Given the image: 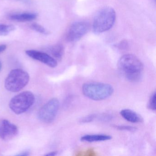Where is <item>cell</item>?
<instances>
[{
  "instance_id": "obj_1",
  "label": "cell",
  "mask_w": 156,
  "mask_h": 156,
  "mask_svg": "<svg viewBox=\"0 0 156 156\" xmlns=\"http://www.w3.org/2000/svg\"><path fill=\"white\" fill-rule=\"evenodd\" d=\"M117 66L121 74L129 82L135 83L141 79L144 66L135 55L126 54L123 55L119 60Z\"/></svg>"
},
{
  "instance_id": "obj_13",
  "label": "cell",
  "mask_w": 156,
  "mask_h": 156,
  "mask_svg": "<svg viewBox=\"0 0 156 156\" xmlns=\"http://www.w3.org/2000/svg\"><path fill=\"white\" fill-rule=\"evenodd\" d=\"M49 51L56 61H61L64 53V48L62 44H56L53 45L49 49Z\"/></svg>"
},
{
  "instance_id": "obj_11",
  "label": "cell",
  "mask_w": 156,
  "mask_h": 156,
  "mask_svg": "<svg viewBox=\"0 0 156 156\" xmlns=\"http://www.w3.org/2000/svg\"><path fill=\"white\" fill-rule=\"evenodd\" d=\"M38 15L33 12H23L12 14L9 17L10 20L20 22L31 21L37 18Z\"/></svg>"
},
{
  "instance_id": "obj_12",
  "label": "cell",
  "mask_w": 156,
  "mask_h": 156,
  "mask_svg": "<svg viewBox=\"0 0 156 156\" xmlns=\"http://www.w3.org/2000/svg\"><path fill=\"white\" fill-rule=\"evenodd\" d=\"M112 139V137L109 135H87L81 137V140L83 141L88 142H98V141H105Z\"/></svg>"
},
{
  "instance_id": "obj_16",
  "label": "cell",
  "mask_w": 156,
  "mask_h": 156,
  "mask_svg": "<svg viewBox=\"0 0 156 156\" xmlns=\"http://www.w3.org/2000/svg\"><path fill=\"white\" fill-rule=\"evenodd\" d=\"M156 92H155L152 94L149 100L148 108L152 110H155L156 109Z\"/></svg>"
},
{
  "instance_id": "obj_21",
  "label": "cell",
  "mask_w": 156,
  "mask_h": 156,
  "mask_svg": "<svg viewBox=\"0 0 156 156\" xmlns=\"http://www.w3.org/2000/svg\"><path fill=\"white\" fill-rule=\"evenodd\" d=\"M18 156H29V152H28V151H23V152H21V153H20V154H18Z\"/></svg>"
},
{
  "instance_id": "obj_15",
  "label": "cell",
  "mask_w": 156,
  "mask_h": 156,
  "mask_svg": "<svg viewBox=\"0 0 156 156\" xmlns=\"http://www.w3.org/2000/svg\"><path fill=\"white\" fill-rule=\"evenodd\" d=\"M31 28L37 32L40 33L42 34H47L49 33V31L45 28H44L41 25L38 24L36 23H33L31 25Z\"/></svg>"
},
{
  "instance_id": "obj_23",
  "label": "cell",
  "mask_w": 156,
  "mask_h": 156,
  "mask_svg": "<svg viewBox=\"0 0 156 156\" xmlns=\"http://www.w3.org/2000/svg\"><path fill=\"white\" fill-rule=\"evenodd\" d=\"M17 1H21L22 2H25V3H29L30 2V1L29 0H17Z\"/></svg>"
},
{
  "instance_id": "obj_4",
  "label": "cell",
  "mask_w": 156,
  "mask_h": 156,
  "mask_svg": "<svg viewBox=\"0 0 156 156\" xmlns=\"http://www.w3.org/2000/svg\"><path fill=\"white\" fill-rule=\"evenodd\" d=\"M30 76L27 72L22 69H13L5 80V87L10 92H18L28 84Z\"/></svg>"
},
{
  "instance_id": "obj_20",
  "label": "cell",
  "mask_w": 156,
  "mask_h": 156,
  "mask_svg": "<svg viewBox=\"0 0 156 156\" xmlns=\"http://www.w3.org/2000/svg\"><path fill=\"white\" fill-rule=\"evenodd\" d=\"M7 48V46L6 45H0V53L4 51Z\"/></svg>"
},
{
  "instance_id": "obj_3",
  "label": "cell",
  "mask_w": 156,
  "mask_h": 156,
  "mask_svg": "<svg viewBox=\"0 0 156 156\" xmlns=\"http://www.w3.org/2000/svg\"><path fill=\"white\" fill-rule=\"evenodd\" d=\"M82 91L88 98L95 101H100L111 96L114 92V88L108 84L90 82L83 85Z\"/></svg>"
},
{
  "instance_id": "obj_8",
  "label": "cell",
  "mask_w": 156,
  "mask_h": 156,
  "mask_svg": "<svg viewBox=\"0 0 156 156\" xmlns=\"http://www.w3.org/2000/svg\"><path fill=\"white\" fill-rule=\"evenodd\" d=\"M18 133L17 126L7 119L0 121V138L4 140L13 138Z\"/></svg>"
},
{
  "instance_id": "obj_7",
  "label": "cell",
  "mask_w": 156,
  "mask_h": 156,
  "mask_svg": "<svg viewBox=\"0 0 156 156\" xmlns=\"http://www.w3.org/2000/svg\"><path fill=\"white\" fill-rule=\"evenodd\" d=\"M89 27V24L86 22L79 21L73 23L67 33V41L74 42L80 40L87 32Z\"/></svg>"
},
{
  "instance_id": "obj_6",
  "label": "cell",
  "mask_w": 156,
  "mask_h": 156,
  "mask_svg": "<svg viewBox=\"0 0 156 156\" xmlns=\"http://www.w3.org/2000/svg\"><path fill=\"white\" fill-rule=\"evenodd\" d=\"M59 106L60 103L58 99L52 98L39 110L38 113L39 119L44 123H51L57 115Z\"/></svg>"
},
{
  "instance_id": "obj_22",
  "label": "cell",
  "mask_w": 156,
  "mask_h": 156,
  "mask_svg": "<svg viewBox=\"0 0 156 156\" xmlns=\"http://www.w3.org/2000/svg\"><path fill=\"white\" fill-rule=\"evenodd\" d=\"M57 154V151H52V152H50L46 154V156H55Z\"/></svg>"
},
{
  "instance_id": "obj_5",
  "label": "cell",
  "mask_w": 156,
  "mask_h": 156,
  "mask_svg": "<svg viewBox=\"0 0 156 156\" xmlns=\"http://www.w3.org/2000/svg\"><path fill=\"white\" fill-rule=\"evenodd\" d=\"M35 97L30 91H25L14 96L11 100L9 107L17 115L24 113L34 103Z\"/></svg>"
},
{
  "instance_id": "obj_10",
  "label": "cell",
  "mask_w": 156,
  "mask_h": 156,
  "mask_svg": "<svg viewBox=\"0 0 156 156\" xmlns=\"http://www.w3.org/2000/svg\"><path fill=\"white\" fill-rule=\"evenodd\" d=\"M120 115L127 121L131 123H142L143 119L142 117L135 111L129 109H122Z\"/></svg>"
},
{
  "instance_id": "obj_18",
  "label": "cell",
  "mask_w": 156,
  "mask_h": 156,
  "mask_svg": "<svg viewBox=\"0 0 156 156\" xmlns=\"http://www.w3.org/2000/svg\"><path fill=\"white\" fill-rule=\"evenodd\" d=\"M97 116L95 115H90L85 117L83 119H81V122L82 123H87V122H91L94 120L96 118Z\"/></svg>"
},
{
  "instance_id": "obj_14",
  "label": "cell",
  "mask_w": 156,
  "mask_h": 156,
  "mask_svg": "<svg viewBox=\"0 0 156 156\" xmlns=\"http://www.w3.org/2000/svg\"><path fill=\"white\" fill-rule=\"evenodd\" d=\"M15 30V27L13 25L0 24V35L5 36L8 35L10 32Z\"/></svg>"
},
{
  "instance_id": "obj_9",
  "label": "cell",
  "mask_w": 156,
  "mask_h": 156,
  "mask_svg": "<svg viewBox=\"0 0 156 156\" xmlns=\"http://www.w3.org/2000/svg\"><path fill=\"white\" fill-rule=\"evenodd\" d=\"M26 54L31 58L40 61L52 68H55L57 66V61L46 53L35 50H28L26 51Z\"/></svg>"
},
{
  "instance_id": "obj_19",
  "label": "cell",
  "mask_w": 156,
  "mask_h": 156,
  "mask_svg": "<svg viewBox=\"0 0 156 156\" xmlns=\"http://www.w3.org/2000/svg\"><path fill=\"white\" fill-rule=\"evenodd\" d=\"M127 45V43L126 41H122L118 44L119 48H121V49H125V48L126 47Z\"/></svg>"
},
{
  "instance_id": "obj_24",
  "label": "cell",
  "mask_w": 156,
  "mask_h": 156,
  "mask_svg": "<svg viewBox=\"0 0 156 156\" xmlns=\"http://www.w3.org/2000/svg\"><path fill=\"white\" fill-rule=\"evenodd\" d=\"M2 67V65L1 62H0V71L1 70Z\"/></svg>"
},
{
  "instance_id": "obj_17",
  "label": "cell",
  "mask_w": 156,
  "mask_h": 156,
  "mask_svg": "<svg viewBox=\"0 0 156 156\" xmlns=\"http://www.w3.org/2000/svg\"><path fill=\"white\" fill-rule=\"evenodd\" d=\"M114 127L117 129L121 130H127L129 131H134L136 129L134 127L128 126H115Z\"/></svg>"
},
{
  "instance_id": "obj_2",
  "label": "cell",
  "mask_w": 156,
  "mask_h": 156,
  "mask_svg": "<svg viewBox=\"0 0 156 156\" xmlns=\"http://www.w3.org/2000/svg\"><path fill=\"white\" fill-rule=\"evenodd\" d=\"M116 20L115 10L109 7H105L99 10L93 21V30L96 34L105 32L111 29Z\"/></svg>"
}]
</instances>
